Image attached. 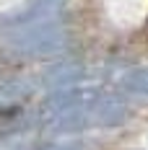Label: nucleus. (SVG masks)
<instances>
[{"instance_id":"nucleus-1","label":"nucleus","mask_w":148,"mask_h":150,"mask_svg":"<svg viewBox=\"0 0 148 150\" xmlns=\"http://www.w3.org/2000/svg\"><path fill=\"white\" fill-rule=\"evenodd\" d=\"M68 42V34L57 21H34L26 26L8 31L5 44L11 52L24 54V57H47L57 54Z\"/></svg>"},{"instance_id":"nucleus-2","label":"nucleus","mask_w":148,"mask_h":150,"mask_svg":"<svg viewBox=\"0 0 148 150\" xmlns=\"http://www.w3.org/2000/svg\"><path fill=\"white\" fill-rule=\"evenodd\" d=\"M127 117H130V109L125 106V101L109 98V96H96L89 104L60 114L52 129L75 132V129H86V127H114V124H122Z\"/></svg>"},{"instance_id":"nucleus-3","label":"nucleus","mask_w":148,"mask_h":150,"mask_svg":"<svg viewBox=\"0 0 148 150\" xmlns=\"http://www.w3.org/2000/svg\"><path fill=\"white\" fill-rule=\"evenodd\" d=\"M83 67L81 65H75V62H62V65H55V67H49L44 73V86L49 88H62V86H73L78 83L81 78H83Z\"/></svg>"},{"instance_id":"nucleus-4","label":"nucleus","mask_w":148,"mask_h":150,"mask_svg":"<svg viewBox=\"0 0 148 150\" xmlns=\"http://www.w3.org/2000/svg\"><path fill=\"white\" fill-rule=\"evenodd\" d=\"M119 88L130 96H148V67H135L119 78Z\"/></svg>"},{"instance_id":"nucleus-5","label":"nucleus","mask_w":148,"mask_h":150,"mask_svg":"<svg viewBox=\"0 0 148 150\" xmlns=\"http://www.w3.org/2000/svg\"><path fill=\"white\" fill-rule=\"evenodd\" d=\"M29 93V86L21 83V80H11V83H0V106L13 104L18 98H24Z\"/></svg>"},{"instance_id":"nucleus-6","label":"nucleus","mask_w":148,"mask_h":150,"mask_svg":"<svg viewBox=\"0 0 148 150\" xmlns=\"http://www.w3.org/2000/svg\"><path fill=\"white\" fill-rule=\"evenodd\" d=\"M36 3H39V8H55L60 0H36Z\"/></svg>"},{"instance_id":"nucleus-7","label":"nucleus","mask_w":148,"mask_h":150,"mask_svg":"<svg viewBox=\"0 0 148 150\" xmlns=\"http://www.w3.org/2000/svg\"><path fill=\"white\" fill-rule=\"evenodd\" d=\"M47 150H81L78 145H52V148H47Z\"/></svg>"}]
</instances>
